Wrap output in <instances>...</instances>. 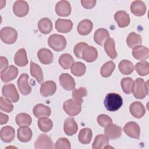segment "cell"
Instances as JSON below:
<instances>
[{
    "mask_svg": "<svg viewBox=\"0 0 149 149\" xmlns=\"http://www.w3.org/2000/svg\"><path fill=\"white\" fill-rule=\"evenodd\" d=\"M87 95V91L85 87H81L74 89L72 92L73 99L79 104H82L83 100V98Z\"/></svg>",
    "mask_w": 149,
    "mask_h": 149,
    "instance_id": "60d3db41",
    "label": "cell"
},
{
    "mask_svg": "<svg viewBox=\"0 0 149 149\" xmlns=\"http://www.w3.org/2000/svg\"><path fill=\"white\" fill-rule=\"evenodd\" d=\"M32 136V131L28 126H20L17 129V139L21 142H29L31 139Z\"/></svg>",
    "mask_w": 149,
    "mask_h": 149,
    "instance_id": "d4e9b609",
    "label": "cell"
},
{
    "mask_svg": "<svg viewBox=\"0 0 149 149\" xmlns=\"http://www.w3.org/2000/svg\"><path fill=\"white\" fill-rule=\"evenodd\" d=\"M104 133L108 139L115 140L122 136V129L121 127L112 123L105 127Z\"/></svg>",
    "mask_w": 149,
    "mask_h": 149,
    "instance_id": "8fae6325",
    "label": "cell"
},
{
    "mask_svg": "<svg viewBox=\"0 0 149 149\" xmlns=\"http://www.w3.org/2000/svg\"><path fill=\"white\" fill-rule=\"evenodd\" d=\"M29 75L27 73H22L17 81V87L19 91L23 95L29 94L31 91V87L28 84Z\"/></svg>",
    "mask_w": 149,
    "mask_h": 149,
    "instance_id": "30bf717a",
    "label": "cell"
},
{
    "mask_svg": "<svg viewBox=\"0 0 149 149\" xmlns=\"http://www.w3.org/2000/svg\"><path fill=\"white\" fill-rule=\"evenodd\" d=\"M114 19L119 27L124 28L128 26L130 22L129 14L125 10H119L114 15Z\"/></svg>",
    "mask_w": 149,
    "mask_h": 149,
    "instance_id": "2e32d148",
    "label": "cell"
},
{
    "mask_svg": "<svg viewBox=\"0 0 149 149\" xmlns=\"http://www.w3.org/2000/svg\"><path fill=\"white\" fill-rule=\"evenodd\" d=\"M115 68V63L111 61L104 63L100 69L101 75L103 77H108L113 73Z\"/></svg>",
    "mask_w": 149,
    "mask_h": 149,
    "instance_id": "f35d334b",
    "label": "cell"
},
{
    "mask_svg": "<svg viewBox=\"0 0 149 149\" xmlns=\"http://www.w3.org/2000/svg\"><path fill=\"white\" fill-rule=\"evenodd\" d=\"M29 11V6L25 1H16L13 5V12L14 14L19 17L26 16Z\"/></svg>",
    "mask_w": 149,
    "mask_h": 149,
    "instance_id": "52a82bcc",
    "label": "cell"
},
{
    "mask_svg": "<svg viewBox=\"0 0 149 149\" xmlns=\"http://www.w3.org/2000/svg\"><path fill=\"white\" fill-rule=\"evenodd\" d=\"M56 13L62 17H66L71 13V6L68 1H59L55 5Z\"/></svg>",
    "mask_w": 149,
    "mask_h": 149,
    "instance_id": "9a60e30c",
    "label": "cell"
},
{
    "mask_svg": "<svg viewBox=\"0 0 149 149\" xmlns=\"http://www.w3.org/2000/svg\"><path fill=\"white\" fill-rule=\"evenodd\" d=\"M78 130V126L73 118H68L64 122L63 130L68 136H73L76 134Z\"/></svg>",
    "mask_w": 149,
    "mask_h": 149,
    "instance_id": "ffe728a7",
    "label": "cell"
},
{
    "mask_svg": "<svg viewBox=\"0 0 149 149\" xmlns=\"http://www.w3.org/2000/svg\"><path fill=\"white\" fill-rule=\"evenodd\" d=\"M2 93L3 96L12 102H17L19 100V93L13 84L4 85L2 89Z\"/></svg>",
    "mask_w": 149,
    "mask_h": 149,
    "instance_id": "8992f818",
    "label": "cell"
},
{
    "mask_svg": "<svg viewBox=\"0 0 149 149\" xmlns=\"http://www.w3.org/2000/svg\"><path fill=\"white\" fill-rule=\"evenodd\" d=\"M109 145L108 138L104 134H98L95 139L93 143L92 147L93 149H101L108 148Z\"/></svg>",
    "mask_w": 149,
    "mask_h": 149,
    "instance_id": "d6a6232c",
    "label": "cell"
},
{
    "mask_svg": "<svg viewBox=\"0 0 149 149\" xmlns=\"http://www.w3.org/2000/svg\"><path fill=\"white\" fill-rule=\"evenodd\" d=\"M129 111L131 115L136 118H141L146 113L145 107L140 101L132 103L129 107Z\"/></svg>",
    "mask_w": 149,
    "mask_h": 149,
    "instance_id": "ac0fdd59",
    "label": "cell"
},
{
    "mask_svg": "<svg viewBox=\"0 0 149 149\" xmlns=\"http://www.w3.org/2000/svg\"><path fill=\"white\" fill-rule=\"evenodd\" d=\"M18 69L13 66L10 65L1 72V79L4 83H7L16 79L18 74Z\"/></svg>",
    "mask_w": 149,
    "mask_h": 149,
    "instance_id": "ba28073f",
    "label": "cell"
},
{
    "mask_svg": "<svg viewBox=\"0 0 149 149\" xmlns=\"http://www.w3.org/2000/svg\"><path fill=\"white\" fill-rule=\"evenodd\" d=\"M60 84L66 90L70 91L74 90L76 86V83L74 79L69 74L66 73H62L59 77Z\"/></svg>",
    "mask_w": 149,
    "mask_h": 149,
    "instance_id": "5bb4252c",
    "label": "cell"
},
{
    "mask_svg": "<svg viewBox=\"0 0 149 149\" xmlns=\"http://www.w3.org/2000/svg\"><path fill=\"white\" fill-rule=\"evenodd\" d=\"M93 27V24L92 22L88 19H84L78 24L77 30L80 35L86 36L91 31Z\"/></svg>",
    "mask_w": 149,
    "mask_h": 149,
    "instance_id": "83f0119b",
    "label": "cell"
},
{
    "mask_svg": "<svg viewBox=\"0 0 149 149\" xmlns=\"http://www.w3.org/2000/svg\"><path fill=\"white\" fill-rule=\"evenodd\" d=\"M38 126L42 132H48L52 129L53 123L52 121L47 117H42L38 119Z\"/></svg>",
    "mask_w": 149,
    "mask_h": 149,
    "instance_id": "ab89813d",
    "label": "cell"
},
{
    "mask_svg": "<svg viewBox=\"0 0 149 149\" xmlns=\"http://www.w3.org/2000/svg\"><path fill=\"white\" fill-rule=\"evenodd\" d=\"M30 73L33 77L36 79L39 83L42 84L43 83L44 75L42 70L38 65L33 61L30 62Z\"/></svg>",
    "mask_w": 149,
    "mask_h": 149,
    "instance_id": "1f68e13d",
    "label": "cell"
},
{
    "mask_svg": "<svg viewBox=\"0 0 149 149\" xmlns=\"http://www.w3.org/2000/svg\"><path fill=\"white\" fill-rule=\"evenodd\" d=\"M118 68L120 73L123 75L130 74L134 69L133 63L126 59H123L120 62Z\"/></svg>",
    "mask_w": 149,
    "mask_h": 149,
    "instance_id": "e575fe53",
    "label": "cell"
},
{
    "mask_svg": "<svg viewBox=\"0 0 149 149\" xmlns=\"http://www.w3.org/2000/svg\"><path fill=\"white\" fill-rule=\"evenodd\" d=\"M8 116L7 115L3 114V113L1 112V119H0V124L3 125L8 122Z\"/></svg>",
    "mask_w": 149,
    "mask_h": 149,
    "instance_id": "816d5d0a",
    "label": "cell"
},
{
    "mask_svg": "<svg viewBox=\"0 0 149 149\" xmlns=\"http://www.w3.org/2000/svg\"><path fill=\"white\" fill-rule=\"evenodd\" d=\"M148 81H145L141 78H137L134 83L132 90L134 97L137 99H143L148 94Z\"/></svg>",
    "mask_w": 149,
    "mask_h": 149,
    "instance_id": "7a4b0ae2",
    "label": "cell"
},
{
    "mask_svg": "<svg viewBox=\"0 0 149 149\" xmlns=\"http://www.w3.org/2000/svg\"><path fill=\"white\" fill-rule=\"evenodd\" d=\"M54 148L56 149H70L71 148L70 143L68 139L61 137L58 139L55 143Z\"/></svg>",
    "mask_w": 149,
    "mask_h": 149,
    "instance_id": "bcb514c9",
    "label": "cell"
},
{
    "mask_svg": "<svg viewBox=\"0 0 149 149\" xmlns=\"http://www.w3.org/2000/svg\"><path fill=\"white\" fill-rule=\"evenodd\" d=\"M126 42L129 48L133 49L137 46L141 45L142 43V38L140 34L134 32H132L127 36Z\"/></svg>",
    "mask_w": 149,
    "mask_h": 149,
    "instance_id": "836d02e7",
    "label": "cell"
},
{
    "mask_svg": "<svg viewBox=\"0 0 149 149\" xmlns=\"http://www.w3.org/2000/svg\"><path fill=\"white\" fill-rule=\"evenodd\" d=\"M104 49L107 54L112 59H115L118 54L115 49V42L113 38H109L104 42Z\"/></svg>",
    "mask_w": 149,
    "mask_h": 149,
    "instance_id": "f546056e",
    "label": "cell"
},
{
    "mask_svg": "<svg viewBox=\"0 0 149 149\" xmlns=\"http://www.w3.org/2000/svg\"><path fill=\"white\" fill-rule=\"evenodd\" d=\"M34 115L37 118H40L42 117H49L51 113L50 108L42 104H38L36 105L33 109Z\"/></svg>",
    "mask_w": 149,
    "mask_h": 149,
    "instance_id": "7402d4cb",
    "label": "cell"
},
{
    "mask_svg": "<svg viewBox=\"0 0 149 149\" xmlns=\"http://www.w3.org/2000/svg\"><path fill=\"white\" fill-rule=\"evenodd\" d=\"M86 71V65L80 62H76L71 67V73L76 76L80 77L84 74Z\"/></svg>",
    "mask_w": 149,
    "mask_h": 149,
    "instance_id": "b9f144b4",
    "label": "cell"
},
{
    "mask_svg": "<svg viewBox=\"0 0 149 149\" xmlns=\"http://www.w3.org/2000/svg\"><path fill=\"white\" fill-rule=\"evenodd\" d=\"M1 40L5 44H12L16 42L17 38V31L11 27H5L0 31Z\"/></svg>",
    "mask_w": 149,
    "mask_h": 149,
    "instance_id": "277c9868",
    "label": "cell"
},
{
    "mask_svg": "<svg viewBox=\"0 0 149 149\" xmlns=\"http://www.w3.org/2000/svg\"><path fill=\"white\" fill-rule=\"evenodd\" d=\"M133 56L140 61H145L148 58L149 49L146 47L139 45L134 47L132 51Z\"/></svg>",
    "mask_w": 149,
    "mask_h": 149,
    "instance_id": "44dd1931",
    "label": "cell"
},
{
    "mask_svg": "<svg viewBox=\"0 0 149 149\" xmlns=\"http://www.w3.org/2000/svg\"><path fill=\"white\" fill-rule=\"evenodd\" d=\"M81 5L86 9H91L94 7L97 1L95 0H81Z\"/></svg>",
    "mask_w": 149,
    "mask_h": 149,
    "instance_id": "681fc988",
    "label": "cell"
},
{
    "mask_svg": "<svg viewBox=\"0 0 149 149\" xmlns=\"http://www.w3.org/2000/svg\"><path fill=\"white\" fill-rule=\"evenodd\" d=\"M134 80L131 77H124L120 81V84L123 92L126 94H130L132 93Z\"/></svg>",
    "mask_w": 149,
    "mask_h": 149,
    "instance_id": "7bdbcfd3",
    "label": "cell"
},
{
    "mask_svg": "<svg viewBox=\"0 0 149 149\" xmlns=\"http://www.w3.org/2000/svg\"><path fill=\"white\" fill-rule=\"evenodd\" d=\"M1 139L5 143L11 142L15 137V130L13 127L10 126L3 127L0 132Z\"/></svg>",
    "mask_w": 149,
    "mask_h": 149,
    "instance_id": "603a6c76",
    "label": "cell"
},
{
    "mask_svg": "<svg viewBox=\"0 0 149 149\" xmlns=\"http://www.w3.org/2000/svg\"><path fill=\"white\" fill-rule=\"evenodd\" d=\"M38 28L42 34H49L52 30V23L51 20L47 17L42 18L38 23Z\"/></svg>",
    "mask_w": 149,
    "mask_h": 149,
    "instance_id": "4dcf8cb0",
    "label": "cell"
},
{
    "mask_svg": "<svg viewBox=\"0 0 149 149\" xmlns=\"http://www.w3.org/2000/svg\"><path fill=\"white\" fill-rule=\"evenodd\" d=\"M16 124L20 126H29L31 125L32 119L31 116L26 113H20L16 116Z\"/></svg>",
    "mask_w": 149,
    "mask_h": 149,
    "instance_id": "74e56055",
    "label": "cell"
},
{
    "mask_svg": "<svg viewBox=\"0 0 149 149\" xmlns=\"http://www.w3.org/2000/svg\"><path fill=\"white\" fill-rule=\"evenodd\" d=\"M73 27V23L69 19H58L55 22V29L62 33H67L71 31Z\"/></svg>",
    "mask_w": 149,
    "mask_h": 149,
    "instance_id": "d6986e66",
    "label": "cell"
},
{
    "mask_svg": "<svg viewBox=\"0 0 149 149\" xmlns=\"http://www.w3.org/2000/svg\"><path fill=\"white\" fill-rule=\"evenodd\" d=\"M58 62L64 69H69L71 68L72 66L74 63L72 56L67 53L63 54L60 56Z\"/></svg>",
    "mask_w": 149,
    "mask_h": 149,
    "instance_id": "8d00e7d4",
    "label": "cell"
},
{
    "mask_svg": "<svg viewBox=\"0 0 149 149\" xmlns=\"http://www.w3.org/2000/svg\"><path fill=\"white\" fill-rule=\"evenodd\" d=\"M0 109L2 111L10 113L13 109V105L11 101L2 97H0Z\"/></svg>",
    "mask_w": 149,
    "mask_h": 149,
    "instance_id": "f6af8a7d",
    "label": "cell"
},
{
    "mask_svg": "<svg viewBox=\"0 0 149 149\" xmlns=\"http://www.w3.org/2000/svg\"><path fill=\"white\" fill-rule=\"evenodd\" d=\"M104 105L105 108L109 111H115L118 110L123 104L122 97L115 93H108L104 100Z\"/></svg>",
    "mask_w": 149,
    "mask_h": 149,
    "instance_id": "6da1fadb",
    "label": "cell"
},
{
    "mask_svg": "<svg viewBox=\"0 0 149 149\" xmlns=\"http://www.w3.org/2000/svg\"><path fill=\"white\" fill-rule=\"evenodd\" d=\"M109 37V34L108 31L103 28L97 29L94 35V40L96 44L102 46L104 42Z\"/></svg>",
    "mask_w": 149,
    "mask_h": 149,
    "instance_id": "f1b7e54d",
    "label": "cell"
},
{
    "mask_svg": "<svg viewBox=\"0 0 149 149\" xmlns=\"http://www.w3.org/2000/svg\"><path fill=\"white\" fill-rule=\"evenodd\" d=\"M88 46V44L84 42L77 43L73 48V52L76 56L79 59H82V53L86 47Z\"/></svg>",
    "mask_w": 149,
    "mask_h": 149,
    "instance_id": "c3c4849f",
    "label": "cell"
},
{
    "mask_svg": "<svg viewBox=\"0 0 149 149\" xmlns=\"http://www.w3.org/2000/svg\"><path fill=\"white\" fill-rule=\"evenodd\" d=\"M49 46L55 51L59 52L63 51L66 46V40L64 36L54 34L51 35L48 40Z\"/></svg>",
    "mask_w": 149,
    "mask_h": 149,
    "instance_id": "3957f363",
    "label": "cell"
},
{
    "mask_svg": "<svg viewBox=\"0 0 149 149\" xmlns=\"http://www.w3.org/2000/svg\"><path fill=\"white\" fill-rule=\"evenodd\" d=\"M56 91V85L54 81L48 80L42 83L40 87V92L42 96L47 97L51 96Z\"/></svg>",
    "mask_w": 149,
    "mask_h": 149,
    "instance_id": "4fadbf2b",
    "label": "cell"
},
{
    "mask_svg": "<svg viewBox=\"0 0 149 149\" xmlns=\"http://www.w3.org/2000/svg\"><path fill=\"white\" fill-rule=\"evenodd\" d=\"M37 56L40 62L44 65H48L53 62L54 55L51 50L42 48L38 50Z\"/></svg>",
    "mask_w": 149,
    "mask_h": 149,
    "instance_id": "e0dca14e",
    "label": "cell"
},
{
    "mask_svg": "<svg viewBox=\"0 0 149 149\" xmlns=\"http://www.w3.org/2000/svg\"><path fill=\"white\" fill-rule=\"evenodd\" d=\"M124 132L130 137L139 139L140 134V128L139 125L134 122L127 123L123 127Z\"/></svg>",
    "mask_w": 149,
    "mask_h": 149,
    "instance_id": "7c38bea8",
    "label": "cell"
},
{
    "mask_svg": "<svg viewBox=\"0 0 149 149\" xmlns=\"http://www.w3.org/2000/svg\"><path fill=\"white\" fill-rule=\"evenodd\" d=\"M15 64L20 67L25 66L28 63L27 53L24 48L19 49L15 54L14 56Z\"/></svg>",
    "mask_w": 149,
    "mask_h": 149,
    "instance_id": "4316f807",
    "label": "cell"
},
{
    "mask_svg": "<svg viewBox=\"0 0 149 149\" xmlns=\"http://www.w3.org/2000/svg\"><path fill=\"white\" fill-rule=\"evenodd\" d=\"M93 137L92 130L90 128H83L81 129L78 136L79 141L83 144H87L90 143Z\"/></svg>",
    "mask_w": 149,
    "mask_h": 149,
    "instance_id": "d590c367",
    "label": "cell"
},
{
    "mask_svg": "<svg viewBox=\"0 0 149 149\" xmlns=\"http://www.w3.org/2000/svg\"><path fill=\"white\" fill-rule=\"evenodd\" d=\"M81 104L76 102L73 99H69L64 102L63 108L65 112L70 116H74L81 111Z\"/></svg>",
    "mask_w": 149,
    "mask_h": 149,
    "instance_id": "5b68a950",
    "label": "cell"
},
{
    "mask_svg": "<svg viewBox=\"0 0 149 149\" xmlns=\"http://www.w3.org/2000/svg\"><path fill=\"white\" fill-rule=\"evenodd\" d=\"M54 143L49 136L45 134H40L34 143L36 149L52 148Z\"/></svg>",
    "mask_w": 149,
    "mask_h": 149,
    "instance_id": "9c48e42d",
    "label": "cell"
},
{
    "mask_svg": "<svg viewBox=\"0 0 149 149\" xmlns=\"http://www.w3.org/2000/svg\"><path fill=\"white\" fill-rule=\"evenodd\" d=\"M8 59L2 56H1V70H2L3 69L7 68L8 66Z\"/></svg>",
    "mask_w": 149,
    "mask_h": 149,
    "instance_id": "f907efd6",
    "label": "cell"
},
{
    "mask_svg": "<svg viewBox=\"0 0 149 149\" xmlns=\"http://www.w3.org/2000/svg\"><path fill=\"white\" fill-rule=\"evenodd\" d=\"M132 13L137 16H141L146 12V6L142 1H134L130 5Z\"/></svg>",
    "mask_w": 149,
    "mask_h": 149,
    "instance_id": "484cf974",
    "label": "cell"
},
{
    "mask_svg": "<svg viewBox=\"0 0 149 149\" xmlns=\"http://www.w3.org/2000/svg\"><path fill=\"white\" fill-rule=\"evenodd\" d=\"M135 69L139 75L146 76L149 73V63L144 61L137 62L135 65Z\"/></svg>",
    "mask_w": 149,
    "mask_h": 149,
    "instance_id": "ee69618b",
    "label": "cell"
},
{
    "mask_svg": "<svg viewBox=\"0 0 149 149\" xmlns=\"http://www.w3.org/2000/svg\"><path fill=\"white\" fill-rule=\"evenodd\" d=\"M98 57V52L93 46H87L84 48L82 53V59L87 62L95 61Z\"/></svg>",
    "mask_w": 149,
    "mask_h": 149,
    "instance_id": "cb8c5ba5",
    "label": "cell"
},
{
    "mask_svg": "<svg viewBox=\"0 0 149 149\" xmlns=\"http://www.w3.org/2000/svg\"><path fill=\"white\" fill-rule=\"evenodd\" d=\"M97 120L100 126L104 127L112 123V119L108 115L105 114H101L98 115L97 118Z\"/></svg>",
    "mask_w": 149,
    "mask_h": 149,
    "instance_id": "7dc6e473",
    "label": "cell"
}]
</instances>
